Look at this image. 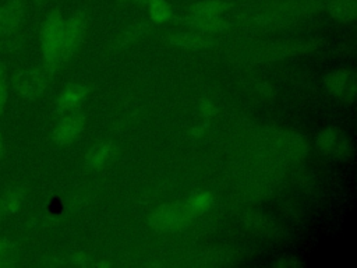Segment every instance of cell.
<instances>
[{
  "mask_svg": "<svg viewBox=\"0 0 357 268\" xmlns=\"http://www.w3.org/2000/svg\"><path fill=\"white\" fill-rule=\"evenodd\" d=\"M63 27H64V18L59 10L50 11L42 22L40 49L47 66L56 67L60 63Z\"/></svg>",
  "mask_w": 357,
  "mask_h": 268,
  "instance_id": "obj_1",
  "label": "cell"
},
{
  "mask_svg": "<svg viewBox=\"0 0 357 268\" xmlns=\"http://www.w3.org/2000/svg\"><path fill=\"white\" fill-rule=\"evenodd\" d=\"M54 73V67L45 66L20 71L13 80V89L24 99L33 100L39 98L45 89L47 88L49 82L52 81Z\"/></svg>",
  "mask_w": 357,
  "mask_h": 268,
  "instance_id": "obj_2",
  "label": "cell"
},
{
  "mask_svg": "<svg viewBox=\"0 0 357 268\" xmlns=\"http://www.w3.org/2000/svg\"><path fill=\"white\" fill-rule=\"evenodd\" d=\"M86 29V14L82 10H77L67 20H64L63 38L60 46V63L68 60L79 47Z\"/></svg>",
  "mask_w": 357,
  "mask_h": 268,
  "instance_id": "obj_3",
  "label": "cell"
},
{
  "mask_svg": "<svg viewBox=\"0 0 357 268\" xmlns=\"http://www.w3.org/2000/svg\"><path fill=\"white\" fill-rule=\"evenodd\" d=\"M191 214L192 211L188 208V205H163L151 215L149 223L155 229L160 230L174 229L185 223Z\"/></svg>",
  "mask_w": 357,
  "mask_h": 268,
  "instance_id": "obj_4",
  "label": "cell"
},
{
  "mask_svg": "<svg viewBox=\"0 0 357 268\" xmlns=\"http://www.w3.org/2000/svg\"><path fill=\"white\" fill-rule=\"evenodd\" d=\"M328 92L340 100H353L356 96V77L350 70H336L325 78Z\"/></svg>",
  "mask_w": 357,
  "mask_h": 268,
  "instance_id": "obj_5",
  "label": "cell"
},
{
  "mask_svg": "<svg viewBox=\"0 0 357 268\" xmlns=\"http://www.w3.org/2000/svg\"><path fill=\"white\" fill-rule=\"evenodd\" d=\"M85 126V114L79 110H71L67 116H64L53 130L52 138L56 144L64 145L71 142Z\"/></svg>",
  "mask_w": 357,
  "mask_h": 268,
  "instance_id": "obj_6",
  "label": "cell"
},
{
  "mask_svg": "<svg viewBox=\"0 0 357 268\" xmlns=\"http://www.w3.org/2000/svg\"><path fill=\"white\" fill-rule=\"evenodd\" d=\"M317 147L322 154H328L333 158H347L350 142L347 135L337 128H326L318 135Z\"/></svg>",
  "mask_w": 357,
  "mask_h": 268,
  "instance_id": "obj_7",
  "label": "cell"
},
{
  "mask_svg": "<svg viewBox=\"0 0 357 268\" xmlns=\"http://www.w3.org/2000/svg\"><path fill=\"white\" fill-rule=\"evenodd\" d=\"M25 17V0H6L0 4V39L11 35Z\"/></svg>",
  "mask_w": 357,
  "mask_h": 268,
  "instance_id": "obj_8",
  "label": "cell"
},
{
  "mask_svg": "<svg viewBox=\"0 0 357 268\" xmlns=\"http://www.w3.org/2000/svg\"><path fill=\"white\" fill-rule=\"evenodd\" d=\"M166 40L173 46L188 50H205L215 46V40L202 32H174L166 36Z\"/></svg>",
  "mask_w": 357,
  "mask_h": 268,
  "instance_id": "obj_9",
  "label": "cell"
},
{
  "mask_svg": "<svg viewBox=\"0 0 357 268\" xmlns=\"http://www.w3.org/2000/svg\"><path fill=\"white\" fill-rule=\"evenodd\" d=\"M89 88L84 84H70L64 87L57 99H56V110L59 113H68L75 110L78 105L86 98Z\"/></svg>",
  "mask_w": 357,
  "mask_h": 268,
  "instance_id": "obj_10",
  "label": "cell"
},
{
  "mask_svg": "<svg viewBox=\"0 0 357 268\" xmlns=\"http://www.w3.org/2000/svg\"><path fill=\"white\" fill-rule=\"evenodd\" d=\"M26 200V188L24 186H13L0 197V219L11 218L18 214Z\"/></svg>",
  "mask_w": 357,
  "mask_h": 268,
  "instance_id": "obj_11",
  "label": "cell"
},
{
  "mask_svg": "<svg viewBox=\"0 0 357 268\" xmlns=\"http://www.w3.org/2000/svg\"><path fill=\"white\" fill-rule=\"evenodd\" d=\"M184 25L202 32V34H215V32H220L225 31L226 28H229V22L225 21L223 18H220L219 15L211 17V15H194L190 14L184 18L180 20Z\"/></svg>",
  "mask_w": 357,
  "mask_h": 268,
  "instance_id": "obj_12",
  "label": "cell"
},
{
  "mask_svg": "<svg viewBox=\"0 0 357 268\" xmlns=\"http://www.w3.org/2000/svg\"><path fill=\"white\" fill-rule=\"evenodd\" d=\"M116 152V145L112 141H102L95 144L85 155V166L91 170L102 168L107 163Z\"/></svg>",
  "mask_w": 357,
  "mask_h": 268,
  "instance_id": "obj_13",
  "label": "cell"
},
{
  "mask_svg": "<svg viewBox=\"0 0 357 268\" xmlns=\"http://www.w3.org/2000/svg\"><path fill=\"white\" fill-rule=\"evenodd\" d=\"M311 45L301 43V42H291V43H280V45H273L269 46L268 49L258 50L254 53L255 59L259 60H269V59H282L290 54H296L298 52H303L305 49H310Z\"/></svg>",
  "mask_w": 357,
  "mask_h": 268,
  "instance_id": "obj_14",
  "label": "cell"
},
{
  "mask_svg": "<svg viewBox=\"0 0 357 268\" xmlns=\"http://www.w3.org/2000/svg\"><path fill=\"white\" fill-rule=\"evenodd\" d=\"M227 7H229V4L222 0H206V1L195 4L191 8L190 14L215 17V15H220L222 13H225L227 10Z\"/></svg>",
  "mask_w": 357,
  "mask_h": 268,
  "instance_id": "obj_15",
  "label": "cell"
},
{
  "mask_svg": "<svg viewBox=\"0 0 357 268\" xmlns=\"http://www.w3.org/2000/svg\"><path fill=\"white\" fill-rule=\"evenodd\" d=\"M172 7L166 0H153L149 3V18L153 22L162 24L172 18Z\"/></svg>",
  "mask_w": 357,
  "mask_h": 268,
  "instance_id": "obj_16",
  "label": "cell"
},
{
  "mask_svg": "<svg viewBox=\"0 0 357 268\" xmlns=\"http://www.w3.org/2000/svg\"><path fill=\"white\" fill-rule=\"evenodd\" d=\"M331 14L340 20V21H350L354 18L356 14V1L354 0H337L336 3L332 4L329 8Z\"/></svg>",
  "mask_w": 357,
  "mask_h": 268,
  "instance_id": "obj_17",
  "label": "cell"
},
{
  "mask_svg": "<svg viewBox=\"0 0 357 268\" xmlns=\"http://www.w3.org/2000/svg\"><path fill=\"white\" fill-rule=\"evenodd\" d=\"M148 29V24L145 22H138L135 25H131L130 28H127L124 32H121V35L117 39V45L119 46H126L128 43H131L132 40H135L137 38H139L141 35H144Z\"/></svg>",
  "mask_w": 357,
  "mask_h": 268,
  "instance_id": "obj_18",
  "label": "cell"
},
{
  "mask_svg": "<svg viewBox=\"0 0 357 268\" xmlns=\"http://www.w3.org/2000/svg\"><path fill=\"white\" fill-rule=\"evenodd\" d=\"M211 204H212V195H211L209 193H201V194L195 195V197L190 201L188 208H190L192 212H199V211L206 209Z\"/></svg>",
  "mask_w": 357,
  "mask_h": 268,
  "instance_id": "obj_19",
  "label": "cell"
},
{
  "mask_svg": "<svg viewBox=\"0 0 357 268\" xmlns=\"http://www.w3.org/2000/svg\"><path fill=\"white\" fill-rule=\"evenodd\" d=\"M13 253V243L8 239L0 237V265H7L8 260L11 258Z\"/></svg>",
  "mask_w": 357,
  "mask_h": 268,
  "instance_id": "obj_20",
  "label": "cell"
},
{
  "mask_svg": "<svg viewBox=\"0 0 357 268\" xmlns=\"http://www.w3.org/2000/svg\"><path fill=\"white\" fill-rule=\"evenodd\" d=\"M7 98H8V92L7 88L3 82V67L0 64V112L4 109L6 103H7Z\"/></svg>",
  "mask_w": 357,
  "mask_h": 268,
  "instance_id": "obj_21",
  "label": "cell"
},
{
  "mask_svg": "<svg viewBox=\"0 0 357 268\" xmlns=\"http://www.w3.org/2000/svg\"><path fill=\"white\" fill-rule=\"evenodd\" d=\"M201 112H202L204 116H213L216 113V107L213 106L212 102L202 100L201 102Z\"/></svg>",
  "mask_w": 357,
  "mask_h": 268,
  "instance_id": "obj_22",
  "label": "cell"
},
{
  "mask_svg": "<svg viewBox=\"0 0 357 268\" xmlns=\"http://www.w3.org/2000/svg\"><path fill=\"white\" fill-rule=\"evenodd\" d=\"M4 155V142H3V138L0 135V158Z\"/></svg>",
  "mask_w": 357,
  "mask_h": 268,
  "instance_id": "obj_23",
  "label": "cell"
},
{
  "mask_svg": "<svg viewBox=\"0 0 357 268\" xmlns=\"http://www.w3.org/2000/svg\"><path fill=\"white\" fill-rule=\"evenodd\" d=\"M131 1H135V3H151V1H153V0H131Z\"/></svg>",
  "mask_w": 357,
  "mask_h": 268,
  "instance_id": "obj_24",
  "label": "cell"
},
{
  "mask_svg": "<svg viewBox=\"0 0 357 268\" xmlns=\"http://www.w3.org/2000/svg\"><path fill=\"white\" fill-rule=\"evenodd\" d=\"M45 1H46V0H35L36 4H42V3H45Z\"/></svg>",
  "mask_w": 357,
  "mask_h": 268,
  "instance_id": "obj_25",
  "label": "cell"
},
{
  "mask_svg": "<svg viewBox=\"0 0 357 268\" xmlns=\"http://www.w3.org/2000/svg\"><path fill=\"white\" fill-rule=\"evenodd\" d=\"M124 1H131V0H124Z\"/></svg>",
  "mask_w": 357,
  "mask_h": 268,
  "instance_id": "obj_26",
  "label": "cell"
}]
</instances>
